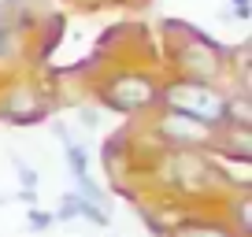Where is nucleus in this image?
<instances>
[{"label":"nucleus","instance_id":"nucleus-3","mask_svg":"<svg viewBox=\"0 0 252 237\" xmlns=\"http://www.w3.org/2000/svg\"><path fill=\"white\" fill-rule=\"evenodd\" d=\"M41 115H45V104H41L30 89H11L8 100L0 104V118H4V122L30 126V122H41Z\"/></svg>","mask_w":252,"mask_h":237},{"label":"nucleus","instance_id":"nucleus-7","mask_svg":"<svg viewBox=\"0 0 252 237\" xmlns=\"http://www.w3.org/2000/svg\"><path fill=\"white\" fill-rule=\"evenodd\" d=\"M56 137L63 141V156H67V167H71L74 182H78V178H89V156H86V148H82V145L74 141L63 126H56Z\"/></svg>","mask_w":252,"mask_h":237},{"label":"nucleus","instance_id":"nucleus-10","mask_svg":"<svg viewBox=\"0 0 252 237\" xmlns=\"http://www.w3.org/2000/svg\"><path fill=\"white\" fill-rule=\"evenodd\" d=\"M11 163H15V174H19V185H23V189H37V171H33L30 163H23V159L19 156H11Z\"/></svg>","mask_w":252,"mask_h":237},{"label":"nucleus","instance_id":"nucleus-1","mask_svg":"<svg viewBox=\"0 0 252 237\" xmlns=\"http://www.w3.org/2000/svg\"><path fill=\"white\" fill-rule=\"evenodd\" d=\"M163 108L167 115H178V118H189L204 130H226V96L215 93L208 82H178V86H167L163 93Z\"/></svg>","mask_w":252,"mask_h":237},{"label":"nucleus","instance_id":"nucleus-6","mask_svg":"<svg viewBox=\"0 0 252 237\" xmlns=\"http://www.w3.org/2000/svg\"><path fill=\"white\" fill-rule=\"evenodd\" d=\"M56 219H89L93 226H108L111 215L104 211V207L89 204L86 197H78V193H63L60 197V211H56Z\"/></svg>","mask_w":252,"mask_h":237},{"label":"nucleus","instance_id":"nucleus-2","mask_svg":"<svg viewBox=\"0 0 252 237\" xmlns=\"http://www.w3.org/2000/svg\"><path fill=\"white\" fill-rule=\"evenodd\" d=\"M159 96V89L152 86L145 74H123V78L100 86V100L115 111H141L145 104H152Z\"/></svg>","mask_w":252,"mask_h":237},{"label":"nucleus","instance_id":"nucleus-9","mask_svg":"<svg viewBox=\"0 0 252 237\" xmlns=\"http://www.w3.org/2000/svg\"><path fill=\"white\" fill-rule=\"evenodd\" d=\"M249 207H252L249 197H237L234 204H230V222H226V226L234 230L237 237H252V215H249Z\"/></svg>","mask_w":252,"mask_h":237},{"label":"nucleus","instance_id":"nucleus-5","mask_svg":"<svg viewBox=\"0 0 252 237\" xmlns=\"http://www.w3.org/2000/svg\"><path fill=\"white\" fill-rule=\"evenodd\" d=\"M174 185L178 189L189 193V174H193V189H200V185H208V178H212V171H208V163L200 156H193V152H174Z\"/></svg>","mask_w":252,"mask_h":237},{"label":"nucleus","instance_id":"nucleus-13","mask_svg":"<svg viewBox=\"0 0 252 237\" xmlns=\"http://www.w3.org/2000/svg\"><path fill=\"white\" fill-rule=\"evenodd\" d=\"M237 4V19H249V0H234Z\"/></svg>","mask_w":252,"mask_h":237},{"label":"nucleus","instance_id":"nucleus-12","mask_svg":"<svg viewBox=\"0 0 252 237\" xmlns=\"http://www.w3.org/2000/svg\"><path fill=\"white\" fill-rule=\"evenodd\" d=\"M19 200H23V204H37V193H33V189H19Z\"/></svg>","mask_w":252,"mask_h":237},{"label":"nucleus","instance_id":"nucleus-8","mask_svg":"<svg viewBox=\"0 0 252 237\" xmlns=\"http://www.w3.org/2000/svg\"><path fill=\"white\" fill-rule=\"evenodd\" d=\"M171 237H237L226 222H215V219H189L182 222L178 230H171Z\"/></svg>","mask_w":252,"mask_h":237},{"label":"nucleus","instance_id":"nucleus-4","mask_svg":"<svg viewBox=\"0 0 252 237\" xmlns=\"http://www.w3.org/2000/svg\"><path fill=\"white\" fill-rule=\"evenodd\" d=\"M159 134H163V141H171L174 148H189L193 141H208V137H212V130L197 126V122H189V118L167 115L163 122H159Z\"/></svg>","mask_w":252,"mask_h":237},{"label":"nucleus","instance_id":"nucleus-11","mask_svg":"<svg viewBox=\"0 0 252 237\" xmlns=\"http://www.w3.org/2000/svg\"><path fill=\"white\" fill-rule=\"evenodd\" d=\"M26 222H30V230H48L56 222V215L52 211H41V207H30V211H26Z\"/></svg>","mask_w":252,"mask_h":237}]
</instances>
